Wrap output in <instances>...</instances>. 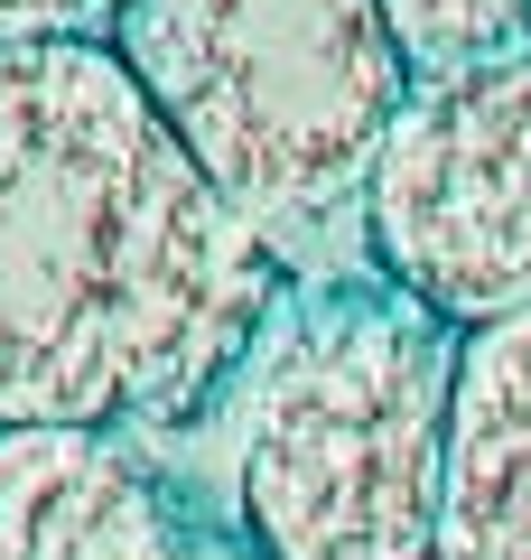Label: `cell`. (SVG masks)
<instances>
[{
	"label": "cell",
	"instance_id": "52a82bcc",
	"mask_svg": "<svg viewBox=\"0 0 531 560\" xmlns=\"http://www.w3.org/2000/svg\"><path fill=\"white\" fill-rule=\"evenodd\" d=\"M374 10L411 66V84H448L475 66L531 57V0H374Z\"/></svg>",
	"mask_w": 531,
	"mask_h": 560
},
{
	"label": "cell",
	"instance_id": "277c9868",
	"mask_svg": "<svg viewBox=\"0 0 531 560\" xmlns=\"http://www.w3.org/2000/svg\"><path fill=\"white\" fill-rule=\"evenodd\" d=\"M374 271L457 337L531 308V57L411 84L374 178Z\"/></svg>",
	"mask_w": 531,
	"mask_h": 560
},
{
	"label": "cell",
	"instance_id": "ba28073f",
	"mask_svg": "<svg viewBox=\"0 0 531 560\" xmlns=\"http://www.w3.org/2000/svg\"><path fill=\"white\" fill-rule=\"evenodd\" d=\"M131 0H0V47H113Z\"/></svg>",
	"mask_w": 531,
	"mask_h": 560
},
{
	"label": "cell",
	"instance_id": "6da1fadb",
	"mask_svg": "<svg viewBox=\"0 0 531 560\" xmlns=\"http://www.w3.org/2000/svg\"><path fill=\"white\" fill-rule=\"evenodd\" d=\"M271 308V234L113 47H0V430L158 420L243 374Z\"/></svg>",
	"mask_w": 531,
	"mask_h": 560
},
{
	"label": "cell",
	"instance_id": "7a4b0ae2",
	"mask_svg": "<svg viewBox=\"0 0 531 560\" xmlns=\"http://www.w3.org/2000/svg\"><path fill=\"white\" fill-rule=\"evenodd\" d=\"M457 346L382 271L271 308L234 374V495L261 560H438Z\"/></svg>",
	"mask_w": 531,
	"mask_h": 560
},
{
	"label": "cell",
	"instance_id": "3957f363",
	"mask_svg": "<svg viewBox=\"0 0 531 560\" xmlns=\"http://www.w3.org/2000/svg\"><path fill=\"white\" fill-rule=\"evenodd\" d=\"M113 57L252 234L364 197L411 103L374 0H131Z\"/></svg>",
	"mask_w": 531,
	"mask_h": 560
},
{
	"label": "cell",
	"instance_id": "5b68a950",
	"mask_svg": "<svg viewBox=\"0 0 531 560\" xmlns=\"http://www.w3.org/2000/svg\"><path fill=\"white\" fill-rule=\"evenodd\" d=\"M0 560H197L121 430H0Z\"/></svg>",
	"mask_w": 531,
	"mask_h": 560
},
{
	"label": "cell",
	"instance_id": "8992f818",
	"mask_svg": "<svg viewBox=\"0 0 531 560\" xmlns=\"http://www.w3.org/2000/svg\"><path fill=\"white\" fill-rule=\"evenodd\" d=\"M438 560H531V308L457 346Z\"/></svg>",
	"mask_w": 531,
	"mask_h": 560
}]
</instances>
